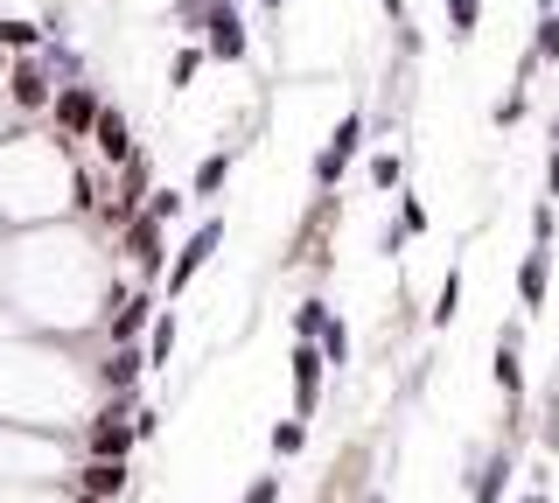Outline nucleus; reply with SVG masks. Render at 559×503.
I'll return each instance as SVG.
<instances>
[{
  "label": "nucleus",
  "mask_w": 559,
  "mask_h": 503,
  "mask_svg": "<svg viewBox=\"0 0 559 503\" xmlns=\"http://www.w3.org/2000/svg\"><path fill=\"white\" fill-rule=\"evenodd\" d=\"M57 71H49L43 57H8V106L14 112H49V98H57Z\"/></svg>",
  "instance_id": "5"
},
{
  "label": "nucleus",
  "mask_w": 559,
  "mask_h": 503,
  "mask_svg": "<svg viewBox=\"0 0 559 503\" xmlns=\"http://www.w3.org/2000/svg\"><path fill=\"white\" fill-rule=\"evenodd\" d=\"M92 147H98L105 161L119 168V161H127V154L140 147V141H133V119L119 112V106H105V112H98V127H92Z\"/></svg>",
  "instance_id": "14"
},
{
  "label": "nucleus",
  "mask_w": 559,
  "mask_h": 503,
  "mask_svg": "<svg viewBox=\"0 0 559 503\" xmlns=\"http://www.w3.org/2000/svg\"><path fill=\"white\" fill-rule=\"evenodd\" d=\"M140 441H147V433L133 420H112V412H98V420L84 427V455H98V462H127Z\"/></svg>",
  "instance_id": "9"
},
{
  "label": "nucleus",
  "mask_w": 559,
  "mask_h": 503,
  "mask_svg": "<svg viewBox=\"0 0 559 503\" xmlns=\"http://www.w3.org/2000/svg\"><path fill=\"white\" fill-rule=\"evenodd\" d=\"M238 503H280V476H259V482H252V490H245Z\"/></svg>",
  "instance_id": "32"
},
{
  "label": "nucleus",
  "mask_w": 559,
  "mask_h": 503,
  "mask_svg": "<svg viewBox=\"0 0 559 503\" xmlns=\"http://www.w3.org/2000/svg\"><path fill=\"white\" fill-rule=\"evenodd\" d=\"M43 43H49V28L28 22V14H8V22H0V49H8V57H35Z\"/></svg>",
  "instance_id": "16"
},
{
  "label": "nucleus",
  "mask_w": 559,
  "mask_h": 503,
  "mask_svg": "<svg viewBox=\"0 0 559 503\" xmlns=\"http://www.w3.org/2000/svg\"><path fill=\"white\" fill-rule=\"evenodd\" d=\"M231 168H238V141H231V147H210L203 161H197V176H189V203H210V196H224Z\"/></svg>",
  "instance_id": "11"
},
{
  "label": "nucleus",
  "mask_w": 559,
  "mask_h": 503,
  "mask_svg": "<svg viewBox=\"0 0 559 503\" xmlns=\"http://www.w3.org/2000/svg\"><path fill=\"white\" fill-rule=\"evenodd\" d=\"M301 447H308V420L294 412V420H280V427H273V455H280V462H294Z\"/></svg>",
  "instance_id": "24"
},
{
  "label": "nucleus",
  "mask_w": 559,
  "mask_h": 503,
  "mask_svg": "<svg viewBox=\"0 0 559 503\" xmlns=\"http://www.w3.org/2000/svg\"><path fill=\"white\" fill-rule=\"evenodd\" d=\"M203 63H210V49H203L197 36H182V49H175V57H168V92H189Z\"/></svg>",
  "instance_id": "18"
},
{
  "label": "nucleus",
  "mask_w": 559,
  "mask_h": 503,
  "mask_svg": "<svg viewBox=\"0 0 559 503\" xmlns=\"http://www.w3.org/2000/svg\"><path fill=\"white\" fill-rule=\"evenodd\" d=\"M448 8V28H454V43H468L476 36V22H483V0H441Z\"/></svg>",
  "instance_id": "25"
},
{
  "label": "nucleus",
  "mask_w": 559,
  "mask_h": 503,
  "mask_svg": "<svg viewBox=\"0 0 559 503\" xmlns=\"http://www.w3.org/2000/svg\"><path fill=\"white\" fill-rule=\"evenodd\" d=\"M546 266H552L546 245H538V252L518 266V301H524V308H546Z\"/></svg>",
  "instance_id": "19"
},
{
  "label": "nucleus",
  "mask_w": 559,
  "mask_h": 503,
  "mask_svg": "<svg viewBox=\"0 0 559 503\" xmlns=\"http://www.w3.org/2000/svg\"><path fill=\"white\" fill-rule=\"evenodd\" d=\"M78 503H112V496H84V490H78Z\"/></svg>",
  "instance_id": "36"
},
{
  "label": "nucleus",
  "mask_w": 559,
  "mask_h": 503,
  "mask_svg": "<svg viewBox=\"0 0 559 503\" xmlns=\"http://www.w3.org/2000/svg\"><path fill=\"white\" fill-rule=\"evenodd\" d=\"M294 412L301 420H314V406H322V371H329V357H322V343H301L294 336Z\"/></svg>",
  "instance_id": "8"
},
{
  "label": "nucleus",
  "mask_w": 559,
  "mask_h": 503,
  "mask_svg": "<svg viewBox=\"0 0 559 503\" xmlns=\"http://www.w3.org/2000/svg\"><path fill=\"white\" fill-rule=\"evenodd\" d=\"M217 245H224V211H203V217H197V231H189L182 245L168 252V273H162V294H168V301H182V294L197 287V273L210 266V259H217Z\"/></svg>",
  "instance_id": "1"
},
{
  "label": "nucleus",
  "mask_w": 559,
  "mask_h": 503,
  "mask_svg": "<svg viewBox=\"0 0 559 503\" xmlns=\"http://www.w3.org/2000/svg\"><path fill=\"white\" fill-rule=\"evenodd\" d=\"M322 357H329V363H349V328H343L336 315H329V328H322Z\"/></svg>",
  "instance_id": "29"
},
{
  "label": "nucleus",
  "mask_w": 559,
  "mask_h": 503,
  "mask_svg": "<svg viewBox=\"0 0 559 503\" xmlns=\"http://www.w3.org/2000/svg\"><path fill=\"white\" fill-rule=\"evenodd\" d=\"M518 343H524V328L511 322V328H503V336H497V385L511 392V398L524 392V363H518Z\"/></svg>",
  "instance_id": "17"
},
{
  "label": "nucleus",
  "mask_w": 559,
  "mask_h": 503,
  "mask_svg": "<svg viewBox=\"0 0 559 503\" xmlns=\"http://www.w3.org/2000/svg\"><path fill=\"white\" fill-rule=\"evenodd\" d=\"M175 343H182V322L162 308V315L147 322V336H140V350H147V371H168V363H175Z\"/></svg>",
  "instance_id": "15"
},
{
  "label": "nucleus",
  "mask_w": 559,
  "mask_h": 503,
  "mask_svg": "<svg viewBox=\"0 0 559 503\" xmlns=\"http://www.w3.org/2000/svg\"><path fill=\"white\" fill-rule=\"evenodd\" d=\"M217 8H231V0H168V22L182 28V36H203V22H210Z\"/></svg>",
  "instance_id": "20"
},
{
  "label": "nucleus",
  "mask_w": 559,
  "mask_h": 503,
  "mask_svg": "<svg viewBox=\"0 0 559 503\" xmlns=\"http://www.w3.org/2000/svg\"><path fill=\"white\" fill-rule=\"evenodd\" d=\"M98 203H105L98 176H92V168H84V161H70V211H78V217H92Z\"/></svg>",
  "instance_id": "21"
},
{
  "label": "nucleus",
  "mask_w": 559,
  "mask_h": 503,
  "mask_svg": "<svg viewBox=\"0 0 559 503\" xmlns=\"http://www.w3.org/2000/svg\"><path fill=\"white\" fill-rule=\"evenodd\" d=\"M182 211H197V203H189V189H154V196H147V217L154 224H175Z\"/></svg>",
  "instance_id": "23"
},
{
  "label": "nucleus",
  "mask_w": 559,
  "mask_h": 503,
  "mask_svg": "<svg viewBox=\"0 0 559 503\" xmlns=\"http://www.w3.org/2000/svg\"><path fill=\"white\" fill-rule=\"evenodd\" d=\"M357 147H364V112H343V127L329 133V147L314 154V168H308V176H314V189H336V182H343V168H349V154H357Z\"/></svg>",
  "instance_id": "7"
},
{
  "label": "nucleus",
  "mask_w": 559,
  "mask_h": 503,
  "mask_svg": "<svg viewBox=\"0 0 559 503\" xmlns=\"http://www.w3.org/2000/svg\"><path fill=\"white\" fill-rule=\"evenodd\" d=\"M454 308H462V273H448V280H441V301H433V328H448V322H454Z\"/></svg>",
  "instance_id": "26"
},
{
  "label": "nucleus",
  "mask_w": 559,
  "mask_h": 503,
  "mask_svg": "<svg viewBox=\"0 0 559 503\" xmlns=\"http://www.w3.org/2000/svg\"><path fill=\"white\" fill-rule=\"evenodd\" d=\"M546 182H552V196H559V154H552V168H546Z\"/></svg>",
  "instance_id": "34"
},
{
  "label": "nucleus",
  "mask_w": 559,
  "mask_h": 503,
  "mask_svg": "<svg viewBox=\"0 0 559 503\" xmlns=\"http://www.w3.org/2000/svg\"><path fill=\"white\" fill-rule=\"evenodd\" d=\"M119 259L140 273V287H154L168 273V224H154L147 211H140L133 224H119Z\"/></svg>",
  "instance_id": "3"
},
{
  "label": "nucleus",
  "mask_w": 559,
  "mask_h": 503,
  "mask_svg": "<svg viewBox=\"0 0 559 503\" xmlns=\"http://www.w3.org/2000/svg\"><path fill=\"white\" fill-rule=\"evenodd\" d=\"M98 112H105L98 84H84V77H63V84H57V98H49V133L78 147V141H92Z\"/></svg>",
  "instance_id": "2"
},
{
  "label": "nucleus",
  "mask_w": 559,
  "mask_h": 503,
  "mask_svg": "<svg viewBox=\"0 0 559 503\" xmlns=\"http://www.w3.org/2000/svg\"><path fill=\"white\" fill-rule=\"evenodd\" d=\"M154 315H162V301H154L147 287H133V294H119V301H112V322H105V336H112V343H140Z\"/></svg>",
  "instance_id": "10"
},
{
  "label": "nucleus",
  "mask_w": 559,
  "mask_h": 503,
  "mask_svg": "<svg viewBox=\"0 0 559 503\" xmlns=\"http://www.w3.org/2000/svg\"><path fill=\"white\" fill-rule=\"evenodd\" d=\"M371 503H384V496H371Z\"/></svg>",
  "instance_id": "38"
},
{
  "label": "nucleus",
  "mask_w": 559,
  "mask_h": 503,
  "mask_svg": "<svg viewBox=\"0 0 559 503\" xmlns=\"http://www.w3.org/2000/svg\"><path fill=\"white\" fill-rule=\"evenodd\" d=\"M78 490L84 496H127L133 490V462H98V455H84V476H78Z\"/></svg>",
  "instance_id": "13"
},
{
  "label": "nucleus",
  "mask_w": 559,
  "mask_h": 503,
  "mask_svg": "<svg viewBox=\"0 0 559 503\" xmlns=\"http://www.w3.org/2000/svg\"><path fill=\"white\" fill-rule=\"evenodd\" d=\"M140 371H147V350H140V343H112V357L98 363V385L105 392H140Z\"/></svg>",
  "instance_id": "12"
},
{
  "label": "nucleus",
  "mask_w": 559,
  "mask_h": 503,
  "mask_svg": "<svg viewBox=\"0 0 559 503\" xmlns=\"http://www.w3.org/2000/svg\"><path fill=\"white\" fill-rule=\"evenodd\" d=\"M538 63H559V14H538Z\"/></svg>",
  "instance_id": "28"
},
{
  "label": "nucleus",
  "mask_w": 559,
  "mask_h": 503,
  "mask_svg": "<svg viewBox=\"0 0 559 503\" xmlns=\"http://www.w3.org/2000/svg\"><path fill=\"white\" fill-rule=\"evenodd\" d=\"M154 189H162V182H154V154H147V147H133L127 161H119V189H112V203H98L105 224H133L140 211H147Z\"/></svg>",
  "instance_id": "4"
},
{
  "label": "nucleus",
  "mask_w": 559,
  "mask_h": 503,
  "mask_svg": "<svg viewBox=\"0 0 559 503\" xmlns=\"http://www.w3.org/2000/svg\"><path fill=\"white\" fill-rule=\"evenodd\" d=\"M384 14H392V28H406V0H384Z\"/></svg>",
  "instance_id": "33"
},
{
  "label": "nucleus",
  "mask_w": 559,
  "mask_h": 503,
  "mask_svg": "<svg viewBox=\"0 0 559 503\" xmlns=\"http://www.w3.org/2000/svg\"><path fill=\"white\" fill-rule=\"evenodd\" d=\"M552 141H559V127H552Z\"/></svg>",
  "instance_id": "37"
},
{
  "label": "nucleus",
  "mask_w": 559,
  "mask_h": 503,
  "mask_svg": "<svg viewBox=\"0 0 559 503\" xmlns=\"http://www.w3.org/2000/svg\"><path fill=\"white\" fill-rule=\"evenodd\" d=\"M197 43L210 49V63H245V57H252V28H245V8H238V0L210 14Z\"/></svg>",
  "instance_id": "6"
},
{
  "label": "nucleus",
  "mask_w": 559,
  "mask_h": 503,
  "mask_svg": "<svg viewBox=\"0 0 559 503\" xmlns=\"http://www.w3.org/2000/svg\"><path fill=\"white\" fill-rule=\"evenodd\" d=\"M259 8H266V14H280V8H287V0H259Z\"/></svg>",
  "instance_id": "35"
},
{
  "label": "nucleus",
  "mask_w": 559,
  "mask_h": 503,
  "mask_svg": "<svg viewBox=\"0 0 559 503\" xmlns=\"http://www.w3.org/2000/svg\"><path fill=\"white\" fill-rule=\"evenodd\" d=\"M399 176H406L399 154H378V161H371V189H399Z\"/></svg>",
  "instance_id": "30"
},
{
  "label": "nucleus",
  "mask_w": 559,
  "mask_h": 503,
  "mask_svg": "<svg viewBox=\"0 0 559 503\" xmlns=\"http://www.w3.org/2000/svg\"><path fill=\"white\" fill-rule=\"evenodd\" d=\"M322 328H329V301H314V294H308V301L294 308V336H301V343H322Z\"/></svg>",
  "instance_id": "22"
},
{
  "label": "nucleus",
  "mask_w": 559,
  "mask_h": 503,
  "mask_svg": "<svg viewBox=\"0 0 559 503\" xmlns=\"http://www.w3.org/2000/svg\"><path fill=\"white\" fill-rule=\"evenodd\" d=\"M399 231H427V203H419V196H406V203H399Z\"/></svg>",
  "instance_id": "31"
},
{
  "label": "nucleus",
  "mask_w": 559,
  "mask_h": 503,
  "mask_svg": "<svg viewBox=\"0 0 559 503\" xmlns=\"http://www.w3.org/2000/svg\"><path fill=\"white\" fill-rule=\"evenodd\" d=\"M503 476H511V462L497 455V462L483 468V482H476V503H497V496H503Z\"/></svg>",
  "instance_id": "27"
}]
</instances>
